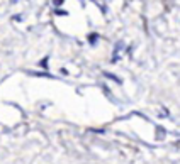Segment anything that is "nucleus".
I'll list each match as a JSON object with an SVG mask.
<instances>
[{
  "label": "nucleus",
  "mask_w": 180,
  "mask_h": 164,
  "mask_svg": "<svg viewBox=\"0 0 180 164\" xmlns=\"http://www.w3.org/2000/svg\"><path fill=\"white\" fill-rule=\"evenodd\" d=\"M104 76L110 78L112 81H116V83H119V85L122 83V81H121V78H119V76H116V75H112V73H107V71H105V73H104Z\"/></svg>",
  "instance_id": "obj_1"
},
{
  "label": "nucleus",
  "mask_w": 180,
  "mask_h": 164,
  "mask_svg": "<svg viewBox=\"0 0 180 164\" xmlns=\"http://www.w3.org/2000/svg\"><path fill=\"white\" fill-rule=\"evenodd\" d=\"M97 39H99V34H95V32H94V34H90V36H88V42L92 44V46H94V44L97 42Z\"/></svg>",
  "instance_id": "obj_2"
},
{
  "label": "nucleus",
  "mask_w": 180,
  "mask_h": 164,
  "mask_svg": "<svg viewBox=\"0 0 180 164\" xmlns=\"http://www.w3.org/2000/svg\"><path fill=\"white\" fill-rule=\"evenodd\" d=\"M55 14H56V15H68V12H66V10H61V9H56Z\"/></svg>",
  "instance_id": "obj_3"
},
{
  "label": "nucleus",
  "mask_w": 180,
  "mask_h": 164,
  "mask_svg": "<svg viewBox=\"0 0 180 164\" xmlns=\"http://www.w3.org/2000/svg\"><path fill=\"white\" fill-rule=\"evenodd\" d=\"M48 59H49V58L46 56V58H44L43 61H41V68H48Z\"/></svg>",
  "instance_id": "obj_4"
},
{
  "label": "nucleus",
  "mask_w": 180,
  "mask_h": 164,
  "mask_svg": "<svg viewBox=\"0 0 180 164\" xmlns=\"http://www.w3.org/2000/svg\"><path fill=\"white\" fill-rule=\"evenodd\" d=\"M63 2H65V0H53V4H55L56 7H59V5H63Z\"/></svg>",
  "instance_id": "obj_5"
}]
</instances>
